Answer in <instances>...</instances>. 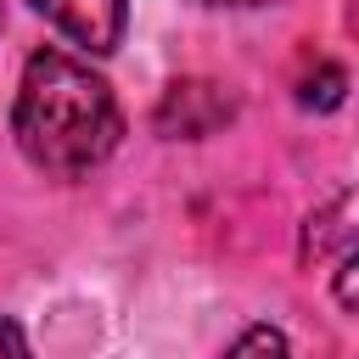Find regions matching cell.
<instances>
[{"label": "cell", "mask_w": 359, "mask_h": 359, "mask_svg": "<svg viewBox=\"0 0 359 359\" xmlns=\"http://www.w3.org/2000/svg\"><path fill=\"white\" fill-rule=\"evenodd\" d=\"M342 95H348V73L337 62H314V73L297 79V107H309V112H337Z\"/></svg>", "instance_id": "obj_5"}, {"label": "cell", "mask_w": 359, "mask_h": 359, "mask_svg": "<svg viewBox=\"0 0 359 359\" xmlns=\"http://www.w3.org/2000/svg\"><path fill=\"white\" fill-rule=\"evenodd\" d=\"M0 359H34V353H28V337H22L17 320H0Z\"/></svg>", "instance_id": "obj_7"}, {"label": "cell", "mask_w": 359, "mask_h": 359, "mask_svg": "<svg viewBox=\"0 0 359 359\" xmlns=\"http://www.w3.org/2000/svg\"><path fill=\"white\" fill-rule=\"evenodd\" d=\"M11 135L17 151L45 168V174H90L95 163H107L123 140V112L112 84L84 62L67 56L56 45L34 50L17 84V107H11Z\"/></svg>", "instance_id": "obj_1"}, {"label": "cell", "mask_w": 359, "mask_h": 359, "mask_svg": "<svg viewBox=\"0 0 359 359\" xmlns=\"http://www.w3.org/2000/svg\"><path fill=\"white\" fill-rule=\"evenodd\" d=\"M56 34H67L79 50L90 56H107L118 50L123 39V22H129V0H28Z\"/></svg>", "instance_id": "obj_2"}, {"label": "cell", "mask_w": 359, "mask_h": 359, "mask_svg": "<svg viewBox=\"0 0 359 359\" xmlns=\"http://www.w3.org/2000/svg\"><path fill=\"white\" fill-rule=\"evenodd\" d=\"M348 252H353V191H337L331 208L309 213V224H303V264L348 258Z\"/></svg>", "instance_id": "obj_4"}, {"label": "cell", "mask_w": 359, "mask_h": 359, "mask_svg": "<svg viewBox=\"0 0 359 359\" xmlns=\"http://www.w3.org/2000/svg\"><path fill=\"white\" fill-rule=\"evenodd\" d=\"M0 22H6V11H0Z\"/></svg>", "instance_id": "obj_9"}, {"label": "cell", "mask_w": 359, "mask_h": 359, "mask_svg": "<svg viewBox=\"0 0 359 359\" xmlns=\"http://www.w3.org/2000/svg\"><path fill=\"white\" fill-rule=\"evenodd\" d=\"M224 118H230V95H224L219 84H208V79H180V84H168L163 101H157V129H163L168 140H202V135H213Z\"/></svg>", "instance_id": "obj_3"}, {"label": "cell", "mask_w": 359, "mask_h": 359, "mask_svg": "<svg viewBox=\"0 0 359 359\" xmlns=\"http://www.w3.org/2000/svg\"><path fill=\"white\" fill-rule=\"evenodd\" d=\"M224 359H292V342H286V331L280 325H247L230 348H224Z\"/></svg>", "instance_id": "obj_6"}, {"label": "cell", "mask_w": 359, "mask_h": 359, "mask_svg": "<svg viewBox=\"0 0 359 359\" xmlns=\"http://www.w3.org/2000/svg\"><path fill=\"white\" fill-rule=\"evenodd\" d=\"M202 6H236V11H247V6H269V0H202Z\"/></svg>", "instance_id": "obj_8"}]
</instances>
